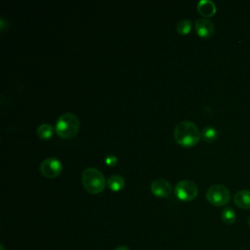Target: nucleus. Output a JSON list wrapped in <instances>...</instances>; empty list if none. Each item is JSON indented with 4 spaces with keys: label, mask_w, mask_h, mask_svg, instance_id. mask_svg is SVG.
<instances>
[{
    "label": "nucleus",
    "mask_w": 250,
    "mask_h": 250,
    "mask_svg": "<svg viewBox=\"0 0 250 250\" xmlns=\"http://www.w3.org/2000/svg\"><path fill=\"white\" fill-rule=\"evenodd\" d=\"M82 184L85 189L90 193H99L105 185L104 174L95 167H87L82 172Z\"/></svg>",
    "instance_id": "nucleus-2"
},
{
    "label": "nucleus",
    "mask_w": 250,
    "mask_h": 250,
    "mask_svg": "<svg viewBox=\"0 0 250 250\" xmlns=\"http://www.w3.org/2000/svg\"><path fill=\"white\" fill-rule=\"evenodd\" d=\"M62 169L61 161L56 157H47L40 164V172L48 178L57 177Z\"/></svg>",
    "instance_id": "nucleus-6"
},
{
    "label": "nucleus",
    "mask_w": 250,
    "mask_h": 250,
    "mask_svg": "<svg viewBox=\"0 0 250 250\" xmlns=\"http://www.w3.org/2000/svg\"><path fill=\"white\" fill-rule=\"evenodd\" d=\"M150 189L154 195L159 197H165L170 194L172 187L166 179L158 178L152 181L150 185Z\"/></svg>",
    "instance_id": "nucleus-7"
},
{
    "label": "nucleus",
    "mask_w": 250,
    "mask_h": 250,
    "mask_svg": "<svg viewBox=\"0 0 250 250\" xmlns=\"http://www.w3.org/2000/svg\"><path fill=\"white\" fill-rule=\"evenodd\" d=\"M107 186L112 189V190H119L124 187V179L121 175L118 174H113L109 176V178L106 181Z\"/></svg>",
    "instance_id": "nucleus-11"
},
{
    "label": "nucleus",
    "mask_w": 250,
    "mask_h": 250,
    "mask_svg": "<svg viewBox=\"0 0 250 250\" xmlns=\"http://www.w3.org/2000/svg\"><path fill=\"white\" fill-rule=\"evenodd\" d=\"M36 132L41 139H49L54 132V128L49 123H42L37 127Z\"/></svg>",
    "instance_id": "nucleus-13"
},
{
    "label": "nucleus",
    "mask_w": 250,
    "mask_h": 250,
    "mask_svg": "<svg viewBox=\"0 0 250 250\" xmlns=\"http://www.w3.org/2000/svg\"><path fill=\"white\" fill-rule=\"evenodd\" d=\"M207 200L215 206H224L230 200V192L224 185H212L206 191Z\"/></svg>",
    "instance_id": "nucleus-4"
},
{
    "label": "nucleus",
    "mask_w": 250,
    "mask_h": 250,
    "mask_svg": "<svg viewBox=\"0 0 250 250\" xmlns=\"http://www.w3.org/2000/svg\"><path fill=\"white\" fill-rule=\"evenodd\" d=\"M221 218H222L223 223H225L226 225H231V224L234 223L236 215H235V212L232 208L226 207L223 210L222 214H221Z\"/></svg>",
    "instance_id": "nucleus-14"
},
{
    "label": "nucleus",
    "mask_w": 250,
    "mask_h": 250,
    "mask_svg": "<svg viewBox=\"0 0 250 250\" xmlns=\"http://www.w3.org/2000/svg\"><path fill=\"white\" fill-rule=\"evenodd\" d=\"M177 197L183 201L192 200L197 195V186L190 180H181L174 188Z\"/></svg>",
    "instance_id": "nucleus-5"
},
{
    "label": "nucleus",
    "mask_w": 250,
    "mask_h": 250,
    "mask_svg": "<svg viewBox=\"0 0 250 250\" xmlns=\"http://www.w3.org/2000/svg\"><path fill=\"white\" fill-rule=\"evenodd\" d=\"M248 225H249V227H250V217H249V220H248Z\"/></svg>",
    "instance_id": "nucleus-18"
},
{
    "label": "nucleus",
    "mask_w": 250,
    "mask_h": 250,
    "mask_svg": "<svg viewBox=\"0 0 250 250\" xmlns=\"http://www.w3.org/2000/svg\"><path fill=\"white\" fill-rule=\"evenodd\" d=\"M175 141L183 146H191L198 143L201 134L194 122L183 120L179 122L173 132Z\"/></svg>",
    "instance_id": "nucleus-1"
},
{
    "label": "nucleus",
    "mask_w": 250,
    "mask_h": 250,
    "mask_svg": "<svg viewBox=\"0 0 250 250\" xmlns=\"http://www.w3.org/2000/svg\"><path fill=\"white\" fill-rule=\"evenodd\" d=\"M200 134L205 142H214L218 138V132L212 126H205Z\"/></svg>",
    "instance_id": "nucleus-12"
},
{
    "label": "nucleus",
    "mask_w": 250,
    "mask_h": 250,
    "mask_svg": "<svg viewBox=\"0 0 250 250\" xmlns=\"http://www.w3.org/2000/svg\"><path fill=\"white\" fill-rule=\"evenodd\" d=\"M114 250H130L127 246H124V245H120V246H117Z\"/></svg>",
    "instance_id": "nucleus-17"
},
{
    "label": "nucleus",
    "mask_w": 250,
    "mask_h": 250,
    "mask_svg": "<svg viewBox=\"0 0 250 250\" xmlns=\"http://www.w3.org/2000/svg\"><path fill=\"white\" fill-rule=\"evenodd\" d=\"M79 129V119L72 112L62 113L56 122L55 130L57 134L63 138L68 139L73 137Z\"/></svg>",
    "instance_id": "nucleus-3"
},
{
    "label": "nucleus",
    "mask_w": 250,
    "mask_h": 250,
    "mask_svg": "<svg viewBox=\"0 0 250 250\" xmlns=\"http://www.w3.org/2000/svg\"><path fill=\"white\" fill-rule=\"evenodd\" d=\"M234 203L241 209H250V190L242 189L237 191L233 197Z\"/></svg>",
    "instance_id": "nucleus-9"
},
{
    "label": "nucleus",
    "mask_w": 250,
    "mask_h": 250,
    "mask_svg": "<svg viewBox=\"0 0 250 250\" xmlns=\"http://www.w3.org/2000/svg\"><path fill=\"white\" fill-rule=\"evenodd\" d=\"M104 161H105V163H106L107 165H114V164L116 163L117 159H116V157H115L114 155L109 154V155H107V156L105 157Z\"/></svg>",
    "instance_id": "nucleus-16"
},
{
    "label": "nucleus",
    "mask_w": 250,
    "mask_h": 250,
    "mask_svg": "<svg viewBox=\"0 0 250 250\" xmlns=\"http://www.w3.org/2000/svg\"><path fill=\"white\" fill-rule=\"evenodd\" d=\"M196 7L199 14L203 17H212L216 13V6L210 0H200Z\"/></svg>",
    "instance_id": "nucleus-10"
},
{
    "label": "nucleus",
    "mask_w": 250,
    "mask_h": 250,
    "mask_svg": "<svg viewBox=\"0 0 250 250\" xmlns=\"http://www.w3.org/2000/svg\"><path fill=\"white\" fill-rule=\"evenodd\" d=\"M195 30L199 36L203 38H208L214 32V25L211 21L200 18L195 21Z\"/></svg>",
    "instance_id": "nucleus-8"
},
{
    "label": "nucleus",
    "mask_w": 250,
    "mask_h": 250,
    "mask_svg": "<svg viewBox=\"0 0 250 250\" xmlns=\"http://www.w3.org/2000/svg\"><path fill=\"white\" fill-rule=\"evenodd\" d=\"M191 25H192V22H191L190 20L184 19V20H181L180 21H178V23L176 25V28H177V31L179 33L187 34L190 31Z\"/></svg>",
    "instance_id": "nucleus-15"
}]
</instances>
